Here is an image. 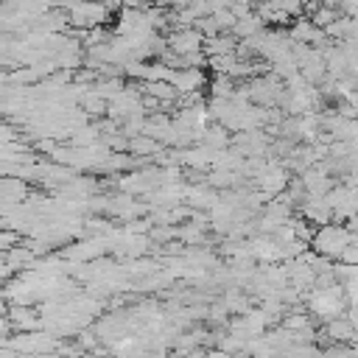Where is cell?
<instances>
[{
	"label": "cell",
	"instance_id": "1",
	"mask_svg": "<svg viewBox=\"0 0 358 358\" xmlns=\"http://www.w3.org/2000/svg\"><path fill=\"white\" fill-rule=\"evenodd\" d=\"M347 243H355V232H347L341 224H324L313 232L310 238V246L316 255L327 257V260H336L338 252L347 246Z\"/></svg>",
	"mask_w": 358,
	"mask_h": 358
},
{
	"label": "cell",
	"instance_id": "2",
	"mask_svg": "<svg viewBox=\"0 0 358 358\" xmlns=\"http://www.w3.org/2000/svg\"><path fill=\"white\" fill-rule=\"evenodd\" d=\"M168 84L176 90V98H179V95H187V92H199L207 84V76L199 67H179V70L171 73Z\"/></svg>",
	"mask_w": 358,
	"mask_h": 358
},
{
	"label": "cell",
	"instance_id": "3",
	"mask_svg": "<svg viewBox=\"0 0 358 358\" xmlns=\"http://www.w3.org/2000/svg\"><path fill=\"white\" fill-rule=\"evenodd\" d=\"M165 42H168V50H173L182 59V56H187L193 50H201L204 36L196 28H176V31H171V36Z\"/></svg>",
	"mask_w": 358,
	"mask_h": 358
},
{
	"label": "cell",
	"instance_id": "4",
	"mask_svg": "<svg viewBox=\"0 0 358 358\" xmlns=\"http://www.w3.org/2000/svg\"><path fill=\"white\" fill-rule=\"evenodd\" d=\"M6 319L11 330H22V333H34L36 327H42V316L31 305H8Z\"/></svg>",
	"mask_w": 358,
	"mask_h": 358
},
{
	"label": "cell",
	"instance_id": "5",
	"mask_svg": "<svg viewBox=\"0 0 358 358\" xmlns=\"http://www.w3.org/2000/svg\"><path fill=\"white\" fill-rule=\"evenodd\" d=\"M324 336H327L333 344H352V338H355V324H352L350 319H344V316L330 319L327 327H324Z\"/></svg>",
	"mask_w": 358,
	"mask_h": 358
},
{
	"label": "cell",
	"instance_id": "6",
	"mask_svg": "<svg viewBox=\"0 0 358 358\" xmlns=\"http://www.w3.org/2000/svg\"><path fill=\"white\" fill-rule=\"evenodd\" d=\"M235 90H238V84L229 76H224V73H215L213 81H210V95L218 98V101H232Z\"/></svg>",
	"mask_w": 358,
	"mask_h": 358
},
{
	"label": "cell",
	"instance_id": "7",
	"mask_svg": "<svg viewBox=\"0 0 358 358\" xmlns=\"http://www.w3.org/2000/svg\"><path fill=\"white\" fill-rule=\"evenodd\" d=\"M129 151L134 157H154L159 151V143L148 134H134V137H129Z\"/></svg>",
	"mask_w": 358,
	"mask_h": 358
},
{
	"label": "cell",
	"instance_id": "8",
	"mask_svg": "<svg viewBox=\"0 0 358 358\" xmlns=\"http://www.w3.org/2000/svg\"><path fill=\"white\" fill-rule=\"evenodd\" d=\"M308 20H310V25H313V28H327L330 22H336V20H338V11H336V8H330V6H316V11H313Z\"/></svg>",
	"mask_w": 358,
	"mask_h": 358
},
{
	"label": "cell",
	"instance_id": "9",
	"mask_svg": "<svg viewBox=\"0 0 358 358\" xmlns=\"http://www.w3.org/2000/svg\"><path fill=\"white\" fill-rule=\"evenodd\" d=\"M302 3L305 0H268L274 11H282L285 17H302Z\"/></svg>",
	"mask_w": 358,
	"mask_h": 358
},
{
	"label": "cell",
	"instance_id": "10",
	"mask_svg": "<svg viewBox=\"0 0 358 358\" xmlns=\"http://www.w3.org/2000/svg\"><path fill=\"white\" fill-rule=\"evenodd\" d=\"M17 241H20V235L14 229H0V255L8 252L11 246H17Z\"/></svg>",
	"mask_w": 358,
	"mask_h": 358
},
{
	"label": "cell",
	"instance_id": "11",
	"mask_svg": "<svg viewBox=\"0 0 358 358\" xmlns=\"http://www.w3.org/2000/svg\"><path fill=\"white\" fill-rule=\"evenodd\" d=\"M92 347H95V333L81 330L78 333V350H92Z\"/></svg>",
	"mask_w": 358,
	"mask_h": 358
},
{
	"label": "cell",
	"instance_id": "12",
	"mask_svg": "<svg viewBox=\"0 0 358 358\" xmlns=\"http://www.w3.org/2000/svg\"><path fill=\"white\" fill-rule=\"evenodd\" d=\"M11 280V268L6 266V260H3V255H0V282H8Z\"/></svg>",
	"mask_w": 358,
	"mask_h": 358
},
{
	"label": "cell",
	"instance_id": "13",
	"mask_svg": "<svg viewBox=\"0 0 358 358\" xmlns=\"http://www.w3.org/2000/svg\"><path fill=\"white\" fill-rule=\"evenodd\" d=\"M8 330H11V324H8V319L0 313V341H6V336H8Z\"/></svg>",
	"mask_w": 358,
	"mask_h": 358
},
{
	"label": "cell",
	"instance_id": "14",
	"mask_svg": "<svg viewBox=\"0 0 358 358\" xmlns=\"http://www.w3.org/2000/svg\"><path fill=\"white\" fill-rule=\"evenodd\" d=\"M204 358H235V355H229V352H224V350H210V352H204Z\"/></svg>",
	"mask_w": 358,
	"mask_h": 358
},
{
	"label": "cell",
	"instance_id": "15",
	"mask_svg": "<svg viewBox=\"0 0 358 358\" xmlns=\"http://www.w3.org/2000/svg\"><path fill=\"white\" fill-rule=\"evenodd\" d=\"M28 358H53V352H36V355H28Z\"/></svg>",
	"mask_w": 358,
	"mask_h": 358
},
{
	"label": "cell",
	"instance_id": "16",
	"mask_svg": "<svg viewBox=\"0 0 358 358\" xmlns=\"http://www.w3.org/2000/svg\"><path fill=\"white\" fill-rule=\"evenodd\" d=\"M143 358H165V352H151V355H143Z\"/></svg>",
	"mask_w": 358,
	"mask_h": 358
}]
</instances>
